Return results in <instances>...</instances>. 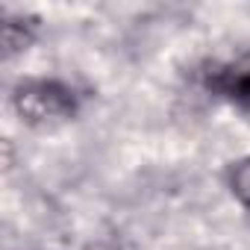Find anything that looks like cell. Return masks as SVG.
<instances>
[{"label":"cell","mask_w":250,"mask_h":250,"mask_svg":"<svg viewBox=\"0 0 250 250\" xmlns=\"http://www.w3.org/2000/svg\"><path fill=\"white\" fill-rule=\"evenodd\" d=\"M36 21L33 18H6V27H3V44H6V59H12L15 53L27 50V44L33 42L36 36Z\"/></svg>","instance_id":"cell-3"},{"label":"cell","mask_w":250,"mask_h":250,"mask_svg":"<svg viewBox=\"0 0 250 250\" xmlns=\"http://www.w3.org/2000/svg\"><path fill=\"white\" fill-rule=\"evenodd\" d=\"M229 186H232L235 197L250 206V156L235 165V171H232V177H229Z\"/></svg>","instance_id":"cell-4"},{"label":"cell","mask_w":250,"mask_h":250,"mask_svg":"<svg viewBox=\"0 0 250 250\" xmlns=\"http://www.w3.org/2000/svg\"><path fill=\"white\" fill-rule=\"evenodd\" d=\"M203 83L212 94L250 112V53L221 62V65H212L203 74Z\"/></svg>","instance_id":"cell-2"},{"label":"cell","mask_w":250,"mask_h":250,"mask_svg":"<svg viewBox=\"0 0 250 250\" xmlns=\"http://www.w3.org/2000/svg\"><path fill=\"white\" fill-rule=\"evenodd\" d=\"M12 106L30 127H56L77 115V94L59 80H27L15 85Z\"/></svg>","instance_id":"cell-1"}]
</instances>
